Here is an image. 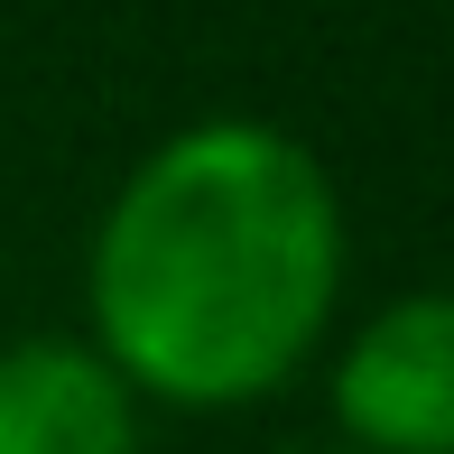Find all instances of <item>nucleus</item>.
<instances>
[{
	"label": "nucleus",
	"mask_w": 454,
	"mask_h": 454,
	"mask_svg": "<svg viewBox=\"0 0 454 454\" xmlns=\"http://www.w3.org/2000/svg\"><path fill=\"white\" fill-rule=\"evenodd\" d=\"M343 287V204L278 121H185L102 204L84 260L93 353L130 399L241 408L316 353Z\"/></svg>",
	"instance_id": "obj_1"
},
{
	"label": "nucleus",
	"mask_w": 454,
	"mask_h": 454,
	"mask_svg": "<svg viewBox=\"0 0 454 454\" xmlns=\"http://www.w3.org/2000/svg\"><path fill=\"white\" fill-rule=\"evenodd\" d=\"M334 418L353 454H454V306L399 297L334 362Z\"/></svg>",
	"instance_id": "obj_2"
},
{
	"label": "nucleus",
	"mask_w": 454,
	"mask_h": 454,
	"mask_svg": "<svg viewBox=\"0 0 454 454\" xmlns=\"http://www.w3.org/2000/svg\"><path fill=\"white\" fill-rule=\"evenodd\" d=\"M0 454H139V399L93 343H0Z\"/></svg>",
	"instance_id": "obj_3"
}]
</instances>
